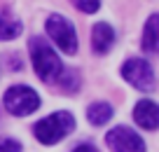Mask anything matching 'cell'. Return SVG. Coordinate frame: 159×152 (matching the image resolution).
<instances>
[{"instance_id": "obj_12", "label": "cell", "mask_w": 159, "mask_h": 152, "mask_svg": "<svg viewBox=\"0 0 159 152\" xmlns=\"http://www.w3.org/2000/svg\"><path fill=\"white\" fill-rule=\"evenodd\" d=\"M56 82H59L66 91H77V87H80V75H77V70H66V68H63V73L59 75V80H56Z\"/></svg>"}, {"instance_id": "obj_1", "label": "cell", "mask_w": 159, "mask_h": 152, "mask_svg": "<svg viewBox=\"0 0 159 152\" xmlns=\"http://www.w3.org/2000/svg\"><path fill=\"white\" fill-rule=\"evenodd\" d=\"M28 49H30V61H33L38 77L47 84H54L59 80V75L63 73V63H61L59 54L49 47V42L45 38H30Z\"/></svg>"}, {"instance_id": "obj_14", "label": "cell", "mask_w": 159, "mask_h": 152, "mask_svg": "<svg viewBox=\"0 0 159 152\" xmlns=\"http://www.w3.org/2000/svg\"><path fill=\"white\" fill-rule=\"evenodd\" d=\"M0 152H21V143L14 140V138L2 136L0 138Z\"/></svg>"}, {"instance_id": "obj_10", "label": "cell", "mask_w": 159, "mask_h": 152, "mask_svg": "<svg viewBox=\"0 0 159 152\" xmlns=\"http://www.w3.org/2000/svg\"><path fill=\"white\" fill-rule=\"evenodd\" d=\"M24 26L16 16H12L10 12H0V40L5 42V40H14L21 35Z\"/></svg>"}, {"instance_id": "obj_5", "label": "cell", "mask_w": 159, "mask_h": 152, "mask_svg": "<svg viewBox=\"0 0 159 152\" xmlns=\"http://www.w3.org/2000/svg\"><path fill=\"white\" fill-rule=\"evenodd\" d=\"M122 77L138 91H152L154 89V70L145 59H129L122 66Z\"/></svg>"}, {"instance_id": "obj_6", "label": "cell", "mask_w": 159, "mask_h": 152, "mask_svg": "<svg viewBox=\"0 0 159 152\" xmlns=\"http://www.w3.org/2000/svg\"><path fill=\"white\" fill-rule=\"evenodd\" d=\"M105 145L112 152H145V143L134 129L115 127L105 133Z\"/></svg>"}, {"instance_id": "obj_4", "label": "cell", "mask_w": 159, "mask_h": 152, "mask_svg": "<svg viewBox=\"0 0 159 152\" xmlns=\"http://www.w3.org/2000/svg\"><path fill=\"white\" fill-rule=\"evenodd\" d=\"M45 30L56 42V47L63 54H77V33L73 21H68L63 14H49L45 21Z\"/></svg>"}, {"instance_id": "obj_13", "label": "cell", "mask_w": 159, "mask_h": 152, "mask_svg": "<svg viewBox=\"0 0 159 152\" xmlns=\"http://www.w3.org/2000/svg\"><path fill=\"white\" fill-rule=\"evenodd\" d=\"M70 2H73L80 12H84V14H94L101 7V0H70Z\"/></svg>"}, {"instance_id": "obj_7", "label": "cell", "mask_w": 159, "mask_h": 152, "mask_svg": "<svg viewBox=\"0 0 159 152\" xmlns=\"http://www.w3.org/2000/svg\"><path fill=\"white\" fill-rule=\"evenodd\" d=\"M134 119H136L138 127L148 129V131L159 129V105L154 101H148V98L138 101L136 108H134Z\"/></svg>"}, {"instance_id": "obj_9", "label": "cell", "mask_w": 159, "mask_h": 152, "mask_svg": "<svg viewBox=\"0 0 159 152\" xmlns=\"http://www.w3.org/2000/svg\"><path fill=\"white\" fill-rule=\"evenodd\" d=\"M143 49L150 54H159V14H152L145 21V30H143Z\"/></svg>"}, {"instance_id": "obj_15", "label": "cell", "mask_w": 159, "mask_h": 152, "mask_svg": "<svg viewBox=\"0 0 159 152\" xmlns=\"http://www.w3.org/2000/svg\"><path fill=\"white\" fill-rule=\"evenodd\" d=\"M73 152H98V150H96L94 145H89V143H82V145H77Z\"/></svg>"}, {"instance_id": "obj_3", "label": "cell", "mask_w": 159, "mask_h": 152, "mask_svg": "<svg viewBox=\"0 0 159 152\" xmlns=\"http://www.w3.org/2000/svg\"><path fill=\"white\" fill-rule=\"evenodd\" d=\"M2 103H5L7 113L14 115V117H26V115L35 113L40 108V96L35 89L26 87V84H14L5 91L2 96Z\"/></svg>"}, {"instance_id": "obj_2", "label": "cell", "mask_w": 159, "mask_h": 152, "mask_svg": "<svg viewBox=\"0 0 159 152\" xmlns=\"http://www.w3.org/2000/svg\"><path fill=\"white\" fill-rule=\"evenodd\" d=\"M73 129H75V117L66 110H59V113H52L40 122H35L33 133L42 145H56L68 133H73Z\"/></svg>"}, {"instance_id": "obj_8", "label": "cell", "mask_w": 159, "mask_h": 152, "mask_svg": "<svg viewBox=\"0 0 159 152\" xmlns=\"http://www.w3.org/2000/svg\"><path fill=\"white\" fill-rule=\"evenodd\" d=\"M115 44V30L110 24H96L91 30V47H94L96 54H108L110 47Z\"/></svg>"}, {"instance_id": "obj_11", "label": "cell", "mask_w": 159, "mask_h": 152, "mask_svg": "<svg viewBox=\"0 0 159 152\" xmlns=\"http://www.w3.org/2000/svg\"><path fill=\"white\" fill-rule=\"evenodd\" d=\"M110 117H112V105L105 103V101H96V103H91L87 108V119L94 127H103Z\"/></svg>"}]
</instances>
